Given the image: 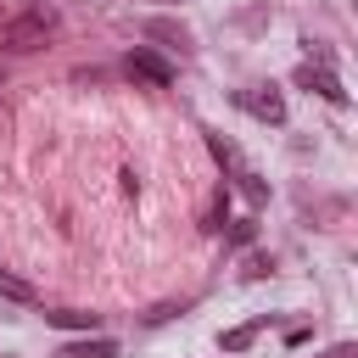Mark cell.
<instances>
[{"label": "cell", "mask_w": 358, "mask_h": 358, "mask_svg": "<svg viewBox=\"0 0 358 358\" xmlns=\"http://www.w3.org/2000/svg\"><path fill=\"white\" fill-rule=\"evenodd\" d=\"M257 330H263V319H252V324H235V330H224V336H218V347H224V352H246Z\"/></svg>", "instance_id": "obj_7"}, {"label": "cell", "mask_w": 358, "mask_h": 358, "mask_svg": "<svg viewBox=\"0 0 358 358\" xmlns=\"http://www.w3.org/2000/svg\"><path fill=\"white\" fill-rule=\"evenodd\" d=\"M330 358H358V347H352V341H341V347H336Z\"/></svg>", "instance_id": "obj_10"}, {"label": "cell", "mask_w": 358, "mask_h": 358, "mask_svg": "<svg viewBox=\"0 0 358 358\" xmlns=\"http://www.w3.org/2000/svg\"><path fill=\"white\" fill-rule=\"evenodd\" d=\"M129 78H145V84H157V90H168L173 84V67L162 62V56H151V50H129Z\"/></svg>", "instance_id": "obj_4"}, {"label": "cell", "mask_w": 358, "mask_h": 358, "mask_svg": "<svg viewBox=\"0 0 358 358\" xmlns=\"http://www.w3.org/2000/svg\"><path fill=\"white\" fill-rule=\"evenodd\" d=\"M0 296H11V302H34L39 291L22 280V274H11V268H0Z\"/></svg>", "instance_id": "obj_8"}, {"label": "cell", "mask_w": 358, "mask_h": 358, "mask_svg": "<svg viewBox=\"0 0 358 358\" xmlns=\"http://www.w3.org/2000/svg\"><path fill=\"white\" fill-rule=\"evenodd\" d=\"M56 358H117V341H106V336H95V341H73V347H62Z\"/></svg>", "instance_id": "obj_6"}, {"label": "cell", "mask_w": 358, "mask_h": 358, "mask_svg": "<svg viewBox=\"0 0 358 358\" xmlns=\"http://www.w3.org/2000/svg\"><path fill=\"white\" fill-rule=\"evenodd\" d=\"M50 11H28V17H11V22H0V50H11V56H28V50H39L45 39H50Z\"/></svg>", "instance_id": "obj_1"}, {"label": "cell", "mask_w": 358, "mask_h": 358, "mask_svg": "<svg viewBox=\"0 0 358 358\" xmlns=\"http://www.w3.org/2000/svg\"><path fill=\"white\" fill-rule=\"evenodd\" d=\"M207 145H213V157H218V162L229 168V179L241 185V196H246L252 207H263V201H268V185L257 179V168H246V157H241V151H235V145H229L224 134H207Z\"/></svg>", "instance_id": "obj_2"}, {"label": "cell", "mask_w": 358, "mask_h": 358, "mask_svg": "<svg viewBox=\"0 0 358 358\" xmlns=\"http://www.w3.org/2000/svg\"><path fill=\"white\" fill-rule=\"evenodd\" d=\"M296 84H302V90H313V95H324L330 106H347V90H341V78H336L330 67H313V62H302V67H296Z\"/></svg>", "instance_id": "obj_3"}, {"label": "cell", "mask_w": 358, "mask_h": 358, "mask_svg": "<svg viewBox=\"0 0 358 358\" xmlns=\"http://www.w3.org/2000/svg\"><path fill=\"white\" fill-rule=\"evenodd\" d=\"M50 324H62V330H90L95 324V313H73V308H62V313H45Z\"/></svg>", "instance_id": "obj_9"}, {"label": "cell", "mask_w": 358, "mask_h": 358, "mask_svg": "<svg viewBox=\"0 0 358 358\" xmlns=\"http://www.w3.org/2000/svg\"><path fill=\"white\" fill-rule=\"evenodd\" d=\"M252 117H263V123H285V101H280V90H241L235 95Z\"/></svg>", "instance_id": "obj_5"}, {"label": "cell", "mask_w": 358, "mask_h": 358, "mask_svg": "<svg viewBox=\"0 0 358 358\" xmlns=\"http://www.w3.org/2000/svg\"><path fill=\"white\" fill-rule=\"evenodd\" d=\"M168 6H173V0H168Z\"/></svg>", "instance_id": "obj_11"}]
</instances>
